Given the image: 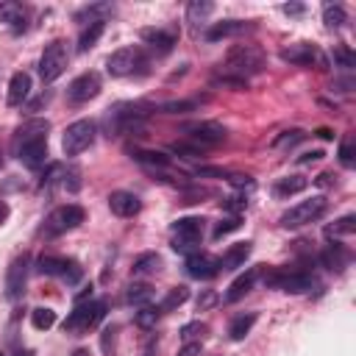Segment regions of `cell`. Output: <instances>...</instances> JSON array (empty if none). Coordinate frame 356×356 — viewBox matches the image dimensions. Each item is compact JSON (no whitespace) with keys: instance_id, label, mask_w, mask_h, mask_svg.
<instances>
[{"instance_id":"27","label":"cell","mask_w":356,"mask_h":356,"mask_svg":"<svg viewBox=\"0 0 356 356\" xmlns=\"http://www.w3.org/2000/svg\"><path fill=\"white\" fill-rule=\"evenodd\" d=\"M306 178L303 176H287V178H279L276 187H273V195L276 198H290V195H298L306 189Z\"/></svg>"},{"instance_id":"11","label":"cell","mask_w":356,"mask_h":356,"mask_svg":"<svg viewBox=\"0 0 356 356\" xmlns=\"http://www.w3.org/2000/svg\"><path fill=\"white\" fill-rule=\"evenodd\" d=\"M86 212L78 206V203H67V206H59L56 212H50V217L45 220V234L48 236H59L64 231H73L84 223Z\"/></svg>"},{"instance_id":"34","label":"cell","mask_w":356,"mask_h":356,"mask_svg":"<svg viewBox=\"0 0 356 356\" xmlns=\"http://www.w3.org/2000/svg\"><path fill=\"white\" fill-rule=\"evenodd\" d=\"M31 323H34L37 331H48V328L56 326V312L48 309V306H39V309L31 312Z\"/></svg>"},{"instance_id":"24","label":"cell","mask_w":356,"mask_h":356,"mask_svg":"<svg viewBox=\"0 0 356 356\" xmlns=\"http://www.w3.org/2000/svg\"><path fill=\"white\" fill-rule=\"evenodd\" d=\"M320 262H323V268H328V270H345L348 265H350V254L342 248V245H326V251L320 254Z\"/></svg>"},{"instance_id":"2","label":"cell","mask_w":356,"mask_h":356,"mask_svg":"<svg viewBox=\"0 0 356 356\" xmlns=\"http://www.w3.org/2000/svg\"><path fill=\"white\" fill-rule=\"evenodd\" d=\"M145 106L142 103H117L114 109L106 111V129L111 137H123V134H140L145 131Z\"/></svg>"},{"instance_id":"44","label":"cell","mask_w":356,"mask_h":356,"mask_svg":"<svg viewBox=\"0 0 356 356\" xmlns=\"http://www.w3.org/2000/svg\"><path fill=\"white\" fill-rule=\"evenodd\" d=\"M334 59H337L342 67H348V70L356 64V59H353V53H350L348 48H334Z\"/></svg>"},{"instance_id":"26","label":"cell","mask_w":356,"mask_h":356,"mask_svg":"<svg viewBox=\"0 0 356 356\" xmlns=\"http://www.w3.org/2000/svg\"><path fill=\"white\" fill-rule=\"evenodd\" d=\"M212 12H214V6L209 3V0H192V3L187 6V23L192 26V31H198Z\"/></svg>"},{"instance_id":"33","label":"cell","mask_w":356,"mask_h":356,"mask_svg":"<svg viewBox=\"0 0 356 356\" xmlns=\"http://www.w3.org/2000/svg\"><path fill=\"white\" fill-rule=\"evenodd\" d=\"M126 298H129V303H134V306H148V303L153 301V290H151L148 284H131L129 292H126Z\"/></svg>"},{"instance_id":"48","label":"cell","mask_w":356,"mask_h":356,"mask_svg":"<svg viewBox=\"0 0 356 356\" xmlns=\"http://www.w3.org/2000/svg\"><path fill=\"white\" fill-rule=\"evenodd\" d=\"M178 356H200V342H187Z\"/></svg>"},{"instance_id":"31","label":"cell","mask_w":356,"mask_h":356,"mask_svg":"<svg viewBox=\"0 0 356 356\" xmlns=\"http://www.w3.org/2000/svg\"><path fill=\"white\" fill-rule=\"evenodd\" d=\"M134 159L145 167H159V170H167L170 167V159L159 151H134Z\"/></svg>"},{"instance_id":"38","label":"cell","mask_w":356,"mask_h":356,"mask_svg":"<svg viewBox=\"0 0 356 356\" xmlns=\"http://www.w3.org/2000/svg\"><path fill=\"white\" fill-rule=\"evenodd\" d=\"M198 103L195 100H170V103H162V111L165 114H187L192 111Z\"/></svg>"},{"instance_id":"29","label":"cell","mask_w":356,"mask_h":356,"mask_svg":"<svg viewBox=\"0 0 356 356\" xmlns=\"http://www.w3.org/2000/svg\"><path fill=\"white\" fill-rule=\"evenodd\" d=\"M103 31H106V23H89V26L81 31V37H78V53L92 50V48L97 45V39L103 37Z\"/></svg>"},{"instance_id":"43","label":"cell","mask_w":356,"mask_h":356,"mask_svg":"<svg viewBox=\"0 0 356 356\" xmlns=\"http://www.w3.org/2000/svg\"><path fill=\"white\" fill-rule=\"evenodd\" d=\"M301 140H303V131L292 129V131H284V137H279L273 145H276V148H284V145H295V142H301Z\"/></svg>"},{"instance_id":"17","label":"cell","mask_w":356,"mask_h":356,"mask_svg":"<svg viewBox=\"0 0 356 356\" xmlns=\"http://www.w3.org/2000/svg\"><path fill=\"white\" fill-rule=\"evenodd\" d=\"M187 273H189L192 279H200V281L214 279V276L220 273V259H214V256H209V254H192V256L187 259Z\"/></svg>"},{"instance_id":"42","label":"cell","mask_w":356,"mask_h":356,"mask_svg":"<svg viewBox=\"0 0 356 356\" xmlns=\"http://www.w3.org/2000/svg\"><path fill=\"white\" fill-rule=\"evenodd\" d=\"M173 153H178L184 159H198L200 156V148L198 145H187V142H176L173 145Z\"/></svg>"},{"instance_id":"3","label":"cell","mask_w":356,"mask_h":356,"mask_svg":"<svg viewBox=\"0 0 356 356\" xmlns=\"http://www.w3.org/2000/svg\"><path fill=\"white\" fill-rule=\"evenodd\" d=\"M262 70H265V56L254 45H234L225 53V75L248 81V75H256Z\"/></svg>"},{"instance_id":"28","label":"cell","mask_w":356,"mask_h":356,"mask_svg":"<svg viewBox=\"0 0 356 356\" xmlns=\"http://www.w3.org/2000/svg\"><path fill=\"white\" fill-rule=\"evenodd\" d=\"M254 323H256V315H254V312H251V315H240V317H234V320H231V326H228V337H231L234 342L245 339V337L251 334Z\"/></svg>"},{"instance_id":"21","label":"cell","mask_w":356,"mask_h":356,"mask_svg":"<svg viewBox=\"0 0 356 356\" xmlns=\"http://www.w3.org/2000/svg\"><path fill=\"white\" fill-rule=\"evenodd\" d=\"M0 23H6L12 31H26V9L15 0H3L0 3Z\"/></svg>"},{"instance_id":"59","label":"cell","mask_w":356,"mask_h":356,"mask_svg":"<svg viewBox=\"0 0 356 356\" xmlns=\"http://www.w3.org/2000/svg\"><path fill=\"white\" fill-rule=\"evenodd\" d=\"M0 356H3V353H0Z\"/></svg>"},{"instance_id":"16","label":"cell","mask_w":356,"mask_h":356,"mask_svg":"<svg viewBox=\"0 0 356 356\" xmlns=\"http://www.w3.org/2000/svg\"><path fill=\"white\" fill-rule=\"evenodd\" d=\"M26 279H28V259L26 256H17L12 265H9V273H6V295L12 301L23 298L26 292Z\"/></svg>"},{"instance_id":"36","label":"cell","mask_w":356,"mask_h":356,"mask_svg":"<svg viewBox=\"0 0 356 356\" xmlns=\"http://www.w3.org/2000/svg\"><path fill=\"white\" fill-rule=\"evenodd\" d=\"M353 231H356V217L353 214H345L334 225L326 228V236H345V234H353Z\"/></svg>"},{"instance_id":"52","label":"cell","mask_w":356,"mask_h":356,"mask_svg":"<svg viewBox=\"0 0 356 356\" xmlns=\"http://www.w3.org/2000/svg\"><path fill=\"white\" fill-rule=\"evenodd\" d=\"M9 220V203L6 200H0V225H3Z\"/></svg>"},{"instance_id":"1","label":"cell","mask_w":356,"mask_h":356,"mask_svg":"<svg viewBox=\"0 0 356 356\" xmlns=\"http://www.w3.org/2000/svg\"><path fill=\"white\" fill-rule=\"evenodd\" d=\"M48 120H34L26 123L15 137V153L31 170H39L48 162Z\"/></svg>"},{"instance_id":"37","label":"cell","mask_w":356,"mask_h":356,"mask_svg":"<svg viewBox=\"0 0 356 356\" xmlns=\"http://www.w3.org/2000/svg\"><path fill=\"white\" fill-rule=\"evenodd\" d=\"M323 20H326L328 28H339L348 17H345V9H342V6H331V3H328V6L323 9Z\"/></svg>"},{"instance_id":"5","label":"cell","mask_w":356,"mask_h":356,"mask_svg":"<svg viewBox=\"0 0 356 356\" xmlns=\"http://www.w3.org/2000/svg\"><path fill=\"white\" fill-rule=\"evenodd\" d=\"M203 240V220L200 217H181L173 223V251L195 254Z\"/></svg>"},{"instance_id":"8","label":"cell","mask_w":356,"mask_h":356,"mask_svg":"<svg viewBox=\"0 0 356 356\" xmlns=\"http://www.w3.org/2000/svg\"><path fill=\"white\" fill-rule=\"evenodd\" d=\"M265 284L270 290H281V292H292L301 295L306 290H312V276L303 270H268L265 273Z\"/></svg>"},{"instance_id":"4","label":"cell","mask_w":356,"mask_h":356,"mask_svg":"<svg viewBox=\"0 0 356 356\" xmlns=\"http://www.w3.org/2000/svg\"><path fill=\"white\" fill-rule=\"evenodd\" d=\"M103 317H106V303H103V301L75 303V309L67 315V320L62 323V328H64V334L81 337V334H89Z\"/></svg>"},{"instance_id":"30","label":"cell","mask_w":356,"mask_h":356,"mask_svg":"<svg viewBox=\"0 0 356 356\" xmlns=\"http://www.w3.org/2000/svg\"><path fill=\"white\" fill-rule=\"evenodd\" d=\"M162 270V259H159V254H142L137 262H134V268H131V273L137 276V279H142V276H153V273H159Z\"/></svg>"},{"instance_id":"23","label":"cell","mask_w":356,"mask_h":356,"mask_svg":"<svg viewBox=\"0 0 356 356\" xmlns=\"http://www.w3.org/2000/svg\"><path fill=\"white\" fill-rule=\"evenodd\" d=\"M142 42H148L151 48H156L159 53H170L176 45V34L173 31H162V28H142Z\"/></svg>"},{"instance_id":"41","label":"cell","mask_w":356,"mask_h":356,"mask_svg":"<svg viewBox=\"0 0 356 356\" xmlns=\"http://www.w3.org/2000/svg\"><path fill=\"white\" fill-rule=\"evenodd\" d=\"M214 86H231V89H248V81H243V78H234V75H220V78H214Z\"/></svg>"},{"instance_id":"10","label":"cell","mask_w":356,"mask_h":356,"mask_svg":"<svg viewBox=\"0 0 356 356\" xmlns=\"http://www.w3.org/2000/svg\"><path fill=\"white\" fill-rule=\"evenodd\" d=\"M92 142H95V123L92 120H78V123L67 126V131L62 137V151H64V156H78Z\"/></svg>"},{"instance_id":"19","label":"cell","mask_w":356,"mask_h":356,"mask_svg":"<svg viewBox=\"0 0 356 356\" xmlns=\"http://www.w3.org/2000/svg\"><path fill=\"white\" fill-rule=\"evenodd\" d=\"M251 251H254V243H248V240L231 245V248L223 254V259H220V270H236V268H243L245 259L251 256Z\"/></svg>"},{"instance_id":"56","label":"cell","mask_w":356,"mask_h":356,"mask_svg":"<svg viewBox=\"0 0 356 356\" xmlns=\"http://www.w3.org/2000/svg\"><path fill=\"white\" fill-rule=\"evenodd\" d=\"M73 356H89V350H86V348H78V350L73 353Z\"/></svg>"},{"instance_id":"45","label":"cell","mask_w":356,"mask_h":356,"mask_svg":"<svg viewBox=\"0 0 356 356\" xmlns=\"http://www.w3.org/2000/svg\"><path fill=\"white\" fill-rule=\"evenodd\" d=\"M114 337H117V326H109V328H103V337H100V348H103L106 353H111V348H114Z\"/></svg>"},{"instance_id":"25","label":"cell","mask_w":356,"mask_h":356,"mask_svg":"<svg viewBox=\"0 0 356 356\" xmlns=\"http://www.w3.org/2000/svg\"><path fill=\"white\" fill-rule=\"evenodd\" d=\"M254 281H256V270H245L240 279H236V281L228 287V292H225V303H236V301H243V298L254 290Z\"/></svg>"},{"instance_id":"47","label":"cell","mask_w":356,"mask_h":356,"mask_svg":"<svg viewBox=\"0 0 356 356\" xmlns=\"http://www.w3.org/2000/svg\"><path fill=\"white\" fill-rule=\"evenodd\" d=\"M203 331H206V326H203V323H189V326H184V328H181V337L189 342L192 337H198V334H203Z\"/></svg>"},{"instance_id":"58","label":"cell","mask_w":356,"mask_h":356,"mask_svg":"<svg viewBox=\"0 0 356 356\" xmlns=\"http://www.w3.org/2000/svg\"><path fill=\"white\" fill-rule=\"evenodd\" d=\"M0 167H3V153H0Z\"/></svg>"},{"instance_id":"54","label":"cell","mask_w":356,"mask_h":356,"mask_svg":"<svg viewBox=\"0 0 356 356\" xmlns=\"http://www.w3.org/2000/svg\"><path fill=\"white\" fill-rule=\"evenodd\" d=\"M209 303H214V295H212V292H206V295H203V301H198V306H200V309H203V306H209Z\"/></svg>"},{"instance_id":"13","label":"cell","mask_w":356,"mask_h":356,"mask_svg":"<svg viewBox=\"0 0 356 356\" xmlns=\"http://www.w3.org/2000/svg\"><path fill=\"white\" fill-rule=\"evenodd\" d=\"M39 273L42 276H56V279H62L67 284H78L81 276H84V270L78 268V262L64 259V256H42L39 259Z\"/></svg>"},{"instance_id":"9","label":"cell","mask_w":356,"mask_h":356,"mask_svg":"<svg viewBox=\"0 0 356 356\" xmlns=\"http://www.w3.org/2000/svg\"><path fill=\"white\" fill-rule=\"evenodd\" d=\"M181 131H184V134H187V140H192V145H198L200 151H203V148H214V145L225 142V137H228L225 126H220V123H214V120L187 123Z\"/></svg>"},{"instance_id":"57","label":"cell","mask_w":356,"mask_h":356,"mask_svg":"<svg viewBox=\"0 0 356 356\" xmlns=\"http://www.w3.org/2000/svg\"><path fill=\"white\" fill-rule=\"evenodd\" d=\"M15 356H34V350H20V353H15Z\"/></svg>"},{"instance_id":"49","label":"cell","mask_w":356,"mask_h":356,"mask_svg":"<svg viewBox=\"0 0 356 356\" xmlns=\"http://www.w3.org/2000/svg\"><path fill=\"white\" fill-rule=\"evenodd\" d=\"M320 159H323V151H309V153H303L298 162H301V165H309V162H320Z\"/></svg>"},{"instance_id":"32","label":"cell","mask_w":356,"mask_h":356,"mask_svg":"<svg viewBox=\"0 0 356 356\" xmlns=\"http://www.w3.org/2000/svg\"><path fill=\"white\" fill-rule=\"evenodd\" d=\"M114 6L111 3H95V6H86L84 12L75 15V20H89V23H103L106 15H111Z\"/></svg>"},{"instance_id":"51","label":"cell","mask_w":356,"mask_h":356,"mask_svg":"<svg viewBox=\"0 0 356 356\" xmlns=\"http://www.w3.org/2000/svg\"><path fill=\"white\" fill-rule=\"evenodd\" d=\"M284 12L298 17V15H303V6H301V3H287V6H284Z\"/></svg>"},{"instance_id":"14","label":"cell","mask_w":356,"mask_h":356,"mask_svg":"<svg viewBox=\"0 0 356 356\" xmlns=\"http://www.w3.org/2000/svg\"><path fill=\"white\" fill-rule=\"evenodd\" d=\"M100 95V75L97 73H84L78 75L70 86H67V100L81 106V103H89L92 97Z\"/></svg>"},{"instance_id":"55","label":"cell","mask_w":356,"mask_h":356,"mask_svg":"<svg viewBox=\"0 0 356 356\" xmlns=\"http://www.w3.org/2000/svg\"><path fill=\"white\" fill-rule=\"evenodd\" d=\"M317 137H323V140H331V137H334V134H331V131H328V129H320V131H317Z\"/></svg>"},{"instance_id":"12","label":"cell","mask_w":356,"mask_h":356,"mask_svg":"<svg viewBox=\"0 0 356 356\" xmlns=\"http://www.w3.org/2000/svg\"><path fill=\"white\" fill-rule=\"evenodd\" d=\"M67 70V48L64 42H50L39 59V75L45 84H53Z\"/></svg>"},{"instance_id":"53","label":"cell","mask_w":356,"mask_h":356,"mask_svg":"<svg viewBox=\"0 0 356 356\" xmlns=\"http://www.w3.org/2000/svg\"><path fill=\"white\" fill-rule=\"evenodd\" d=\"M317 184H320V187H331V173H323V176L317 178Z\"/></svg>"},{"instance_id":"20","label":"cell","mask_w":356,"mask_h":356,"mask_svg":"<svg viewBox=\"0 0 356 356\" xmlns=\"http://www.w3.org/2000/svg\"><path fill=\"white\" fill-rule=\"evenodd\" d=\"M28 95H31V75L28 73H15L12 81H9V97H6V103L9 106H23Z\"/></svg>"},{"instance_id":"7","label":"cell","mask_w":356,"mask_h":356,"mask_svg":"<svg viewBox=\"0 0 356 356\" xmlns=\"http://www.w3.org/2000/svg\"><path fill=\"white\" fill-rule=\"evenodd\" d=\"M145 64H148V62H145V53H142L140 48H120V50H114V53L109 56L106 70H109V75H114V78H126V75L140 73Z\"/></svg>"},{"instance_id":"40","label":"cell","mask_w":356,"mask_h":356,"mask_svg":"<svg viewBox=\"0 0 356 356\" xmlns=\"http://www.w3.org/2000/svg\"><path fill=\"white\" fill-rule=\"evenodd\" d=\"M156 317H159V309L142 306V309L137 312V326H140V328H151V326H156Z\"/></svg>"},{"instance_id":"6","label":"cell","mask_w":356,"mask_h":356,"mask_svg":"<svg viewBox=\"0 0 356 356\" xmlns=\"http://www.w3.org/2000/svg\"><path fill=\"white\" fill-rule=\"evenodd\" d=\"M326 209H328V203H326L323 195L309 198V200H301V203H295L292 209H287V212L281 214V225H284V228H301V225L315 223L317 217H323Z\"/></svg>"},{"instance_id":"50","label":"cell","mask_w":356,"mask_h":356,"mask_svg":"<svg viewBox=\"0 0 356 356\" xmlns=\"http://www.w3.org/2000/svg\"><path fill=\"white\" fill-rule=\"evenodd\" d=\"M228 181H231V184H236V187H254L251 176H231Z\"/></svg>"},{"instance_id":"46","label":"cell","mask_w":356,"mask_h":356,"mask_svg":"<svg viewBox=\"0 0 356 356\" xmlns=\"http://www.w3.org/2000/svg\"><path fill=\"white\" fill-rule=\"evenodd\" d=\"M339 162H342V167H353V145L350 142H342L339 145Z\"/></svg>"},{"instance_id":"22","label":"cell","mask_w":356,"mask_h":356,"mask_svg":"<svg viewBox=\"0 0 356 356\" xmlns=\"http://www.w3.org/2000/svg\"><path fill=\"white\" fill-rule=\"evenodd\" d=\"M243 31H248V23H243V20H223V23H214L206 31V39L209 42H220V39L236 37V34H243Z\"/></svg>"},{"instance_id":"35","label":"cell","mask_w":356,"mask_h":356,"mask_svg":"<svg viewBox=\"0 0 356 356\" xmlns=\"http://www.w3.org/2000/svg\"><path fill=\"white\" fill-rule=\"evenodd\" d=\"M187 298H189V290H187V287H176V290H170V292L165 295L159 312H173V309H178L181 303H187Z\"/></svg>"},{"instance_id":"18","label":"cell","mask_w":356,"mask_h":356,"mask_svg":"<svg viewBox=\"0 0 356 356\" xmlns=\"http://www.w3.org/2000/svg\"><path fill=\"white\" fill-rule=\"evenodd\" d=\"M109 209L117 214V217H134V214H140V209H142V203H140V198L134 195V192H111L109 195Z\"/></svg>"},{"instance_id":"15","label":"cell","mask_w":356,"mask_h":356,"mask_svg":"<svg viewBox=\"0 0 356 356\" xmlns=\"http://www.w3.org/2000/svg\"><path fill=\"white\" fill-rule=\"evenodd\" d=\"M281 62L295 64V67H312V64H323V56L315 45L298 42V45H290V48L281 50Z\"/></svg>"},{"instance_id":"39","label":"cell","mask_w":356,"mask_h":356,"mask_svg":"<svg viewBox=\"0 0 356 356\" xmlns=\"http://www.w3.org/2000/svg\"><path fill=\"white\" fill-rule=\"evenodd\" d=\"M243 223H240V217H225V220H220L217 225H214V240H220V236H225V234H231V231H236Z\"/></svg>"}]
</instances>
